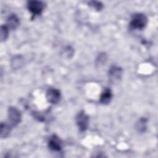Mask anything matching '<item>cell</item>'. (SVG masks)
I'll return each mask as SVG.
<instances>
[{
	"instance_id": "obj_1",
	"label": "cell",
	"mask_w": 158,
	"mask_h": 158,
	"mask_svg": "<svg viewBox=\"0 0 158 158\" xmlns=\"http://www.w3.org/2000/svg\"><path fill=\"white\" fill-rule=\"evenodd\" d=\"M148 23V17L143 13H136L132 15L130 27L134 30H143Z\"/></svg>"
},
{
	"instance_id": "obj_2",
	"label": "cell",
	"mask_w": 158,
	"mask_h": 158,
	"mask_svg": "<svg viewBox=\"0 0 158 158\" xmlns=\"http://www.w3.org/2000/svg\"><path fill=\"white\" fill-rule=\"evenodd\" d=\"M45 6V3L41 1L33 0L28 1L27 3V8L33 17L41 15Z\"/></svg>"
},
{
	"instance_id": "obj_3",
	"label": "cell",
	"mask_w": 158,
	"mask_h": 158,
	"mask_svg": "<svg viewBox=\"0 0 158 158\" xmlns=\"http://www.w3.org/2000/svg\"><path fill=\"white\" fill-rule=\"evenodd\" d=\"M9 123L12 127L19 125L22 120V115L20 110L15 107H9L8 109Z\"/></svg>"
},
{
	"instance_id": "obj_4",
	"label": "cell",
	"mask_w": 158,
	"mask_h": 158,
	"mask_svg": "<svg viewBox=\"0 0 158 158\" xmlns=\"http://www.w3.org/2000/svg\"><path fill=\"white\" fill-rule=\"evenodd\" d=\"M76 123L81 132L85 131L89 126V117L85 111L79 112L75 118Z\"/></svg>"
},
{
	"instance_id": "obj_5",
	"label": "cell",
	"mask_w": 158,
	"mask_h": 158,
	"mask_svg": "<svg viewBox=\"0 0 158 158\" xmlns=\"http://www.w3.org/2000/svg\"><path fill=\"white\" fill-rule=\"evenodd\" d=\"M46 99L47 101L52 104H57L60 99H61V93L60 90L54 88H50L46 91Z\"/></svg>"
},
{
	"instance_id": "obj_6",
	"label": "cell",
	"mask_w": 158,
	"mask_h": 158,
	"mask_svg": "<svg viewBox=\"0 0 158 158\" xmlns=\"http://www.w3.org/2000/svg\"><path fill=\"white\" fill-rule=\"evenodd\" d=\"M123 70L121 67L112 65L109 70L108 77L111 83H116L120 80L122 76Z\"/></svg>"
},
{
	"instance_id": "obj_7",
	"label": "cell",
	"mask_w": 158,
	"mask_h": 158,
	"mask_svg": "<svg viewBox=\"0 0 158 158\" xmlns=\"http://www.w3.org/2000/svg\"><path fill=\"white\" fill-rule=\"evenodd\" d=\"M48 148L52 151L59 152L62 148V141L57 135H53L48 141Z\"/></svg>"
},
{
	"instance_id": "obj_8",
	"label": "cell",
	"mask_w": 158,
	"mask_h": 158,
	"mask_svg": "<svg viewBox=\"0 0 158 158\" xmlns=\"http://www.w3.org/2000/svg\"><path fill=\"white\" fill-rule=\"evenodd\" d=\"M112 98V93L110 88H106L102 92L99 98V102L102 104L107 105L109 104Z\"/></svg>"
},
{
	"instance_id": "obj_9",
	"label": "cell",
	"mask_w": 158,
	"mask_h": 158,
	"mask_svg": "<svg viewBox=\"0 0 158 158\" xmlns=\"http://www.w3.org/2000/svg\"><path fill=\"white\" fill-rule=\"evenodd\" d=\"M20 24V20L15 14H11L7 19L6 25L10 29H15Z\"/></svg>"
},
{
	"instance_id": "obj_10",
	"label": "cell",
	"mask_w": 158,
	"mask_h": 158,
	"mask_svg": "<svg viewBox=\"0 0 158 158\" xmlns=\"http://www.w3.org/2000/svg\"><path fill=\"white\" fill-rule=\"evenodd\" d=\"M148 121V118L145 117L139 118L135 123L136 130L140 133H144L147 130Z\"/></svg>"
},
{
	"instance_id": "obj_11",
	"label": "cell",
	"mask_w": 158,
	"mask_h": 158,
	"mask_svg": "<svg viewBox=\"0 0 158 158\" xmlns=\"http://www.w3.org/2000/svg\"><path fill=\"white\" fill-rule=\"evenodd\" d=\"M11 125L8 123L1 122V138H6L9 135L11 130Z\"/></svg>"
},
{
	"instance_id": "obj_12",
	"label": "cell",
	"mask_w": 158,
	"mask_h": 158,
	"mask_svg": "<svg viewBox=\"0 0 158 158\" xmlns=\"http://www.w3.org/2000/svg\"><path fill=\"white\" fill-rule=\"evenodd\" d=\"M107 60V55L105 52H101L98 54L96 59V64L100 67L105 64Z\"/></svg>"
},
{
	"instance_id": "obj_13",
	"label": "cell",
	"mask_w": 158,
	"mask_h": 158,
	"mask_svg": "<svg viewBox=\"0 0 158 158\" xmlns=\"http://www.w3.org/2000/svg\"><path fill=\"white\" fill-rule=\"evenodd\" d=\"M9 27L6 25H2L0 30V39L1 42L5 41L9 36Z\"/></svg>"
},
{
	"instance_id": "obj_14",
	"label": "cell",
	"mask_w": 158,
	"mask_h": 158,
	"mask_svg": "<svg viewBox=\"0 0 158 158\" xmlns=\"http://www.w3.org/2000/svg\"><path fill=\"white\" fill-rule=\"evenodd\" d=\"M88 5L97 11H100L103 8V4L101 2L98 1H91L88 2Z\"/></svg>"
}]
</instances>
